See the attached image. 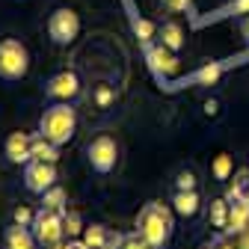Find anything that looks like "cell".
I'll return each mask as SVG.
<instances>
[{
    "mask_svg": "<svg viewBox=\"0 0 249 249\" xmlns=\"http://www.w3.org/2000/svg\"><path fill=\"white\" fill-rule=\"evenodd\" d=\"M77 128V113L69 101H56L51 107H45L42 119H39V134L45 140H51L53 145H66L74 137Z\"/></svg>",
    "mask_w": 249,
    "mask_h": 249,
    "instance_id": "1",
    "label": "cell"
},
{
    "mask_svg": "<svg viewBox=\"0 0 249 249\" xmlns=\"http://www.w3.org/2000/svg\"><path fill=\"white\" fill-rule=\"evenodd\" d=\"M137 231L151 240L158 249H166V243L172 240V231H175V223H172V211L160 202H148L140 216H137Z\"/></svg>",
    "mask_w": 249,
    "mask_h": 249,
    "instance_id": "2",
    "label": "cell"
},
{
    "mask_svg": "<svg viewBox=\"0 0 249 249\" xmlns=\"http://www.w3.org/2000/svg\"><path fill=\"white\" fill-rule=\"evenodd\" d=\"M27 71H30L27 45L18 39H3L0 42V80L15 83V80L27 77Z\"/></svg>",
    "mask_w": 249,
    "mask_h": 249,
    "instance_id": "3",
    "label": "cell"
},
{
    "mask_svg": "<svg viewBox=\"0 0 249 249\" xmlns=\"http://www.w3.org/2000/svg\"><path fill=\"white\" fill-rule=\"evenodd\" d=\"M33 234L39 240V246L51 249L56 243H62V237H66V226H62V213L56 211H48V208H39L36 216H33Z\"/></svg>",
    "mask_w": 249,
    "mask_h": 249,
    "instance_id": "4",
    "label": "cell"
},
{
    "mask_svg": "<svg viewBox=\"0 0 249 249\" xmlns=\"http://www.w3.org/2000/svg\"><path fill=\"white\" fill-rule=\"evenodd\" d=\"M77 33H80V18H77L74 9L59 6V9L51 12V18H48V36H51V42L71 45L77 39Z\"/></svg>",
    "mask_w": 249,
    "mask_h": 249,
    "instance_id": "5",
    "label": "cell"
},
{
    "mask_svg": "<svg viewBox=\"0 0 249 249\" xmlns=\"http://www.w3.org/2000/svg\"><path fill=\"white\" fill-rule=\"evenodd\" d=\"M116 158H119V145H116V140L110 134H101V137H95L86 145V160H89L92 172H98V175L113 172Z\"/></svg>",
    "mask_w": 249,
    "mask_h": 249,
    "instance_id": "6",
    "label": "cell"
},
{
    "mask_svg": "<svg viewBox=\"0 0 249 249\" xmlns=\"http://www.w3.org/2000/svg\"><path fill=\"white\" fill-rule=\"evenodd\" d=\"M56 184V166L53 163H48V160H30V163H24V187L30 193H36V196H42L48 187H53Z\"/></svg>",
    "mask_w": 249,
    "mask_h": 249,
    "instance_id": "7",
    "label": "cell"
},
{
    "mask_svg": "<svg viewBox=\"0 0 249 249\" xmlns=\"http://www.w3.org/2000/svg\"><path fill=\"white\" fill-rule=\"evenodd\" d=\"M45 95L53 101H71L80 95V77L74 71H56L45 83Z\"/></svg>",
    "mask_w": 249,
    "mask_h": 249,
    "instance_id": "8",
    "label": "cell"
},
{
    "mask_svg": "<svg viewBox=\"0 0 249 249\" xmlns=\"http://www.w3.org/2000/svg\"><path fill=\"white\" fill-rule=\"evenodd\" d=\"M175 51H169L163 42L160 45H145V56H148V62H151V69L158 71V74H163V77H172L175 71H178V59L172 56Z\"/></svg>",
    "mask_w": 249,
    "mask_h": 249,
    "instance_id": "9",
    "label": "cell"
},
{
    "mask_svg": "<svg viewBox=\"0 0 249 249\" xmlns=\"http://www.w3.org/2000/svg\"><path fill=\"white\" fill-rule=\"evenodd\" d=\"M30 148H33V137L30 134H21V131H12L9 137H6V145H3V151H6V160L9 163H15V166H21V163H30Z\"/></svg>",
    "mask_w": 249,
    "mask_h": 249,
    "instance_id": "10",
    "label": "cell"
},
{
    "mask_svg": "<svg viewBox=\"0 0 249 249\" xmlns=\"http://www.w3.org/2000/svg\"><path fill=\"white\" fill-rule=\"evenodd\" d=\"M3 249H39V240L30 226H6L3 229Z\"/></svg>",
    "mask_w": 249,
    "mask_h": 249,
    "instance_id": "11",
    "label": "cell"
},
{
    "mask_svg": "<svg viewBox=\"0 0 249 249\" xmlns=\"http://www.w3.org/2000/svg\"><path fill=\"white\" fill-rule=\"evenodd\" d=\"M172 208H175L178 216H187V220H190V216L199 213L202 199H199L196 190H175V196H172Z\"/></svg>",
    "mask_w": 249,
    "mask_h": 249,
    "instance_id": "12",
    "label": "cell"
},
{
    "mask_svg": "<svg viewBox=\"0 0 249 249\" xmlns=\"http://www.w3.org/2000/svg\"><path fill=\"white\" fill-rule=\"evenodd\" d=\"M249 226V202L237 199V202H229V226H226V234H240L246 231Z\"/></svg>",
    "mask_w": 249,
    "mask_h": 249,
    "instance_id": "13",
    "label": "cell"
},
{
    "mask_svg": "<svg viewBox=\"0 0 249 249\" xmlns=\"http://www.w3.org/2000/svg\"><path fill=\"white\" fill-rule=\"evenodd\" d=\"M33 158L30 160H48V163H56L59 158V145H53L51 140H45L42 134H33V148H30Z\"/></svg>",
    "mask_w": 249,
    "mask_h": 249,
    "instance_id": "14",
    "label": "cell"
},
{
    "mask_svg": "<svg viewBox=\"0 0 249 249\" xmlns=\"http://www.w3.org/2000/svg\"><path fill=\"white\" fill-rule=\"evenodd\" d=\"M158 36H160V42H163L169 51H181V48H184V30H181L178 21H163L160 30H158Z\"/></svg>",
    "mask_w": 249,
    "mask_h": 249,
    "instance_id": "15",
    "label": "cell"
},
{
    "mask_svg": "<svg viewBox=\"0 0 249 249\" xmlns=\"http://www.w3.org/2000/svg\"><path fill=\"white\" fill-rule=\"evenodd\" d=\"M42 208L56 211V213H66V211H69V196H66V190H62L59 184L48 187V190L42 193Z\"/></svg>",
    "mask_w": 249,
    "mask_h": 249,
    "instance_id": "16",
    "label": "cell"
},
{
    "mask_svg": "<svg viewBox=\"0 0 249 249\" xmlns=\"http://www.w3.org/2000/svg\"><path fill=\"white\" fill-rule=\"evenodd\" d=\"M107 237H110V229H107V226H101V223L86 226V229H83V234H80V240H83L89 249H104V246H107Z\"/></svg>",
    "mask_w": 249,
    "mask_h": 249,
    "instance_id": "17",
    "label": "cell"
},
{
    "mask_svg": "<svg viewBox=\"0 0 249 249\" xmlns=\"http://www.w3.org/2000/svg\"><path fill=\"white\" fill-rule=\"evenodd\" d=\"M237 199L249 202V169H240V172L234 175L229 193H226V202H237Z\"/></svg>",
    "mask_w": 249,
    "mask_h": 249,
    "instance_id": "18",
    "label": "cell"
},
{
    "mask_svg": "<svg viewBox=\"0 0 249 249\" xmlns=\"http://www.w3.org/2000/svg\"><path fill=\"white\" fill-rule=\"evenodd\" d=\"M231 172H234V160H231V154H216L213 163H211V175H213V181L226 184V181L231 178Z\"/></svg>",
    "mask_w": 249,
    "mask_h": 249,
    "instance_id": "19",
    "label": "cell"
},
{
    "mask_svg": "<svg viewBox=\"0 0 249 249\" xmlns=\"http://www.w3.org/2000/svg\"><path fill=\"white\" fill-rule=\"evenodd\" d=\"M211 226L216 231H226V226H229V202L226 199H213L211 202Z\"/></svg>",
    "mask_w": 249,
    "mask_h": 249,
    "instance_id": "20",
    "label": "cell"
},
{
    "mask_svg": "<svg viewBox=\"0 0 249 249\" xmlns=\"http://www.w3.org/2000/svg\"><path fill=\"white\" fill-rule=\"evenodd\" d=\"M62 226H66V237H77V234H83V216L77 213V211H66L62 213Z\"/></svg>",
    "mask_w": 249,
    "mask_h": 249,
    "instance_id": "21",
    "label": "cell"
},
{
    "mask_svg": "<svg viewBox=\"0 0 249 249\" xmlns=\"http://www.w3.org/2000/svg\"><path fill=\"white\" fill-rule=\"evenodd\" d=\"M119 249H158V246H154L151 240H145L140 231H131V234H122Z\"/></svg>",
    "mask_w": 249,
    "mask_h": 249,
    "instance_id": "22",
    "label": "cell"
},
{
    "mask_svg": "<svg viewBox=\"0 0 249 249\" xmlns=\"http://www.w3.org/2000/svg\"><path fill=\"white\" fill-rule=\"evenodd\" d=\"M175 190H196V172L193 169H181L175 175Z\"/></svg>",
    "mask_w": 249,
    "mask_h": 249,
    "instance_id": "23",
    "label": "cell"
},
{
    "mask_svg": "<svg viewBox=\"0 0 249 249\" xmlns=\"http://www.w3.org/2000/svg\"><path fill=\"white\" fill-rule=\"evenodd\" d=\"M33 216H36V213L30 211L27 205H18V208L12 211V220H15L18 226H33Z\"/></svg>",
    "mask_w": 249,
    "mask_h": 249,
    "instance_id": "24",
    "label": "cell"
},
{
    "mask_svg": "<svg viewBox=\"0 0 249 249\" xmlns=\"http://www.w3.org/2000/svg\"><path fill=\"white\" fill-rule=\"evenodd\" d=\"M216 77H220V66H205V69L196 74V80H199V83H213Z\"/></svg>",
    "mask_w": 249,
    "mask_h": 249,
    "instance_id": "25",
    "label": "cell"
},
{
    "mask_svg": "<svg viewBox=\"0 0 249 249\" xmlns=\"http://www.w3.org/2000/svg\"><path fill=\"white\" fill-rule=\"evenodd\" d=\"M134 30H137V36H140V39H142L145 45L151 42V33H154V27H151V21H137V24H134Z\"/></svg>",
    "mask_w": 249,
    "mask_h": 249,
    "instance_id": "26",
    "label": "cell"
},
{
    "mask_svg": "<svg viewBox=\"0 0 249 249\" xmlns=\"http://www.w3.org/2000/svg\"><path fill=\"white\" fill-rule=\"evenodd\" d=\"M229 12H231V15H249V0H231V3H229Z\"/></svg>",
    "mask_w": 249,
    "mask_h": 249,
    "instance_id": "27",
    "label": "cell"
},
{
    "mask_svg": "<svg viewBox=\"0 0 249 249\" xmlns=\"http://www.w3.org/2000/svg\"><path fill=\"white\" fill-rule=\"evenodd\" d=\"M163 6L169 12H184V9H190V0H163Z\"/></svg>",
    "mask_w": 249,
    "mask_h": 249,
    "instance_id": "28",
    "label": "cell"
},
{
    "mask_svg": "<svg viewBox=\"0 0 249 249\" xmlns=\"http://www.w3.org/2000/svg\"><path fill=\"white\" fill-rule=\"evenodd\" d=\"M205 113H208V116H216V113H220V101H216V98H208V101H205Z\"/></svg>",
    "mask_w": 249,
    "mask_h": 249,
    "instance_id": "29",
    "label": "cell"
},
{
    "mask_svg": "<svg viewBox=\"0 0 249 249\" xmlns=\"http://www.w3.org/2000/svg\"><path fill=\"white\" fill-rule=\"evenodd\" d=\"M66 249H89L80 237H69V243H66Z\"/></svg>",
    "mask_w": 249,
    "mask_h": 249,
    "instance_id": "30",
    "label": "cell"
},
{
    "mask_svg": "<svg viewBox=\"0 0 249 249\" xmlns=\"http://www.w3.org/2000/svg\"><path fill=\"white\" fill-rule=\"evenodd\" d=\"M240 33H243V39L249 42V15L243 18V24H240Z\"/></svg>",
    "mask_w": 249,
    "mask_h": 249,
    "instance_id": "31",
    "label": "cell"
},
{
    "mask_svg": "<svg viewBox=\"0 0 249 249\" xmlns=\"http://www.w3.org/2000/svg\"><path fill=\"white\" fill-rule=\"evenodd\" d=\"M98 101H101V104H107V101H110V92H107V89H101V92H98Z\"/></svg>",
    "mask_w": 249,
    "mask_h": 249,
    "instance_id": "32",
    "label": "cell"
},
{
    "mask_svg": "<svg viewBox=\"0 0 249 249\" xmlns=\"http://www.w3.org/2000/svg\"><path fill=\"white\" fill-rule=\"evenodd\" d=\"M202 249H216V246H213V240H211V243H205V246H202Z\"/></svg>",
    "mask_w": 249,
    "mask_h": 249,
    "instance_id": "33",
    "label": "cell"
},
{
    "mask_svg": "<svg viewBox=\"0 0 249 249\" xmlns=\"http://www.w3.org/2000/svg\"><path fill=\"white\" fill-rule=\"evenodd\" d=\"M51 249H66V243H56V246H51Z\"/></svg>",
    "mask_w": 249,
    "mask_h": 249,
    "instance_id": "34",
    "label": "cell"
}]
</instances>
